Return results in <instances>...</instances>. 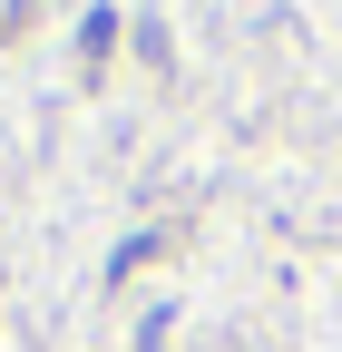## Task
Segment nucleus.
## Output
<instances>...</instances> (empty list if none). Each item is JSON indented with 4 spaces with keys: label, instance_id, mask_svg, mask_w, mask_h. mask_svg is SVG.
Segmentation results:
<instances>
[]
</instances>
